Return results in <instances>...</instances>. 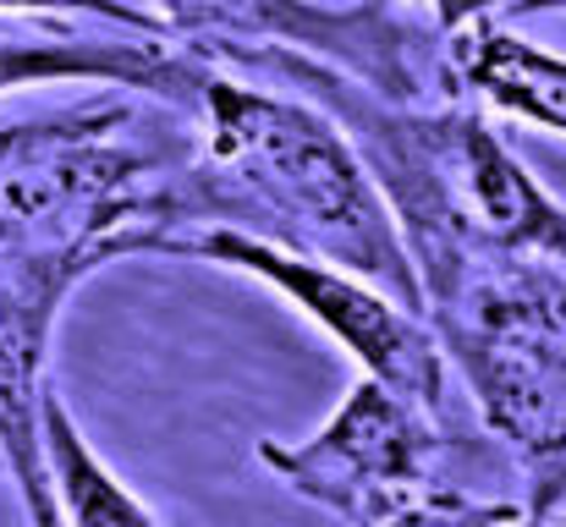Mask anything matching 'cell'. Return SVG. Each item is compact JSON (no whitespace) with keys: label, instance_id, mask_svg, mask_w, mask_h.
Masks as SVG:
<instances>
[{"label":"cell","instance_id":"obj_3","mask_svg":"<svg viewBox=\"0 0 566 527\" xmlns=\"http://www.w3.org/2000/svg\"><path fill=\"white\" fill-rule=\"evenodd\" d=\"M192 138H160L133 99H94L0 127V264L77 259L105 270L160 253L171 181Z\"/></svg>","mask_w":566,"mask_h":527},{"label":"cell","instance_id":"obj_7","mask_svg":"<svg viewBox=\"0 0 566 527\" xmlns=\"http://www.w3.org/2000/svg\"><path fill=\"white\" fill-rule=\"evenodd\" d=\"M434 451L440 418L369 373L308 440H259V462L292 495L336 512L347 527L375 523L412 489L434 484Z\"/></svg>","mask_w":566,"mask_h":527},{"label":"cell","instance_id":"obj_13","mask_svg":"<svg viewBox=\"0 0 566 527\" xmlns=\"http://www.w3.org/2000/svg\"><path fill=\"white\" fill-rule=\"evenodd\" d=\"M379 6L396 11V17H407V22H418V28H429L434 39H457L462 28L495 17L501 0H379Z\"/></svg>","mask_w":566,"mask_h":527},{"label":"cell","instance_id":"obj_15","mask_svg":"<svg viewBox=\"0 0 566 527\" xmlns=\"http://www.w3.org/2000/svg\"><path fill=\"white\" fill-rule=\"evenodd\" d=\"M556 527H566V517H562V523H556Z\"/></svg>","mask_w":566,"mask_h":527},{"label":"cell","instance_id":"obj_4","mask_svg":"<svg viewBox=\"0 0 566 527\" xmlns=\"http://www.w3.org/2000/svg\"><path fill=\"white\" fill-rule=\"evenodd\" d=\"M429 325L484 423L517 456L528 506L566 495V259H490L434 297Z\"/></svg>","mask_w":566,"mask_h":527},{"label":"cell","instance_id":"obj_8","mask_svg":"<svg viewBox=\"0 0 566 527\" xmlns=\"http://www.w3.org/2000/svg\"><path fill=\"white\" fill-rule=\"evenodd\" d=\"M203 55L155 33H0V94L44 88V83H99L166 99L177 110L192 105L203 77Z\"/></svg>","mask_w":566,"mask_h":527},{"label":"cell","instance_id":"obj_9","mask_svg":"<svg viewBox=\"0 0 566 527\" xmlns=\"http://www.w3.org/2000/svg\"><path fill=\"white\" fill-rule=\"evenodd\" d=\"M446 72L457 94H473L501 116L566 138V55L523 39L517 28L495 17L462 28L457 39H446Z\"/></svg>","mask_w":566,"mask_h":527},{"label":"cell","instance_id":"obj_12","mask_svg":"<svg viewBox=\"0 0 566 527\" xmlns=\"http://www.w3.org/2000/svg\"><path fill=\"white\" fill-rule=\"evenodd\" d=\"M0 11H33V17H94L105 28H127V33H155L171 39L166 22L133 0H0Z\"/></svg>","mask_w":566,"mask_h":527},{"label":"cell","instance_id":"obj_10","mask_svg":"<svg viewBox=\"0 0 566 527\" xmlns=\"http://www.w3.org/2000/svg\"><path fill=\"white\" fill-rule=\"evenodd\" d=\"M39 434H44V467H50V489L66 527H160V517L88 445V434L77 429V418L50 384L39 401Z\"/></svg>","mask_w":566,"mask_h":527},{"label":"cell","instance_id":"obj_5","mask_svg":"<svg viewBox=\"0 0 566 527\" xmlns=\"http://www.w3.org/2000/svg\"><path fill=\"white\" fill-rule=\"evenodd\" d=\"M166 33L203 61H248L259 50H292L385 99L457 94L446 72V39L385 11L379 0L314 6V0H155Z\"/></svg>","mask_w":566,"mask_h":527},{"label":"cell","instance_id":"obj_14","mask_svg":"<svg viewBox=\"0 0 566 527\" xmlns=\"http://www.w3.org/2000/svg\"><path fill=\"white\" fill-rule=\"evenodd\" d=\"M512 6V17H556L566 11V0H506Z\"/></svg>","mask_w":566,"mask_h":527},{"label":"cell","instance_id":"obj_11","mask_svg":"<svg viewBox=\"0 0 566 527\" xmlns=\"http://www.w3.org/2000/svg\"><path fill=\"white\" fill-rule=\"evenodd\" d=\"M364 527H551L545 512L534 506H512V500H468L446 484H423L407 500H396L390 512H379Z\"/></svg>","mask_w":566,"mask_h":527},{"label":"cell","instance_id":"obj_6","mask_svg":"<svg viewBox=\"0 0 566 527\" xmlns=\"http://www.w3.org/2000/svg\"><path fill=\"white\" fill-rule=\"evenodd\" d=\"M166 259H198V264L264 281L308 325H319L336 347H347V357L369 379L401 390L407 401H418L434 418L446 412V347H440L429 314L407 308L401 297H390L375 281H364L353 270H336L325 259L275 247L264 236L231 231V225H198V231L177 236L166 247Z\"/></svg>","mask_w":566,"mask_h":527},{"label":"cell","instance_id":"obj_1","mask_svg":"<svg viewBox=\"0 0 566 527\" xmlns=\"http://www.w3.org/2000/svg\"><path fill=\"white\" fill-rule=\"evenodd\" d=\"M192 149L171 181V236L231 225L325 259L423 314L412 253L353 138L303 94L203 66L188 105ZM160 247V253H166Z\"/></svg>","mask_w":566,"mask_h":527},{"label":"cell","instance_id":"obj_2","mask_svg":"<svg viewBox=\"0 0 566 527\" xmlns=\"http://www.w3.org/2000/svg\"><path fill=\"white\" fill-rule=\"evenodd\" d=\"M237 66L314 99L353 138L412 253L423 308L490 259H566V203L468 94L385 99L292 50H259Z\"/></svg>","mask_w":566,"mask_h":527}]
</instances>
